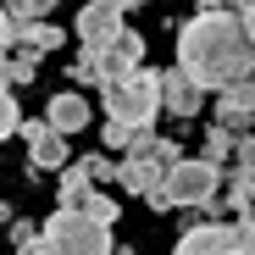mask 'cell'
<instances>
[{
    "mask_svg": "<svg viewBox=\"0 0 255 255\" xmlns=\"http://www.w3.org/2000/svg\"><path fill=\"white\" fill-rule=\"evenodd\" d=\"M0 6H6V17L11 22H45L61 0H0Z\"/></svg>",
    "mask_w": 255,
    "mask_h": 255,
    "instance_id": "obj_18",
    "label": "cell"
},
{
    "mask_svg": "<svg viewBox=\"0 0 255 255\" xmlns=\"http://www.w3.org/2000/svg\"><path fill=\"white\" fill-rule=\"evenodd\" d=\"M217 122L233 128V133L255 128V78H239L228 89H217Z\"/></svg>",
    "mask_w": 255,
    "mask_h": 255,
    "instance_id": "obj_10",
    "label": "cell"
},
{
    "mask_svg": "<svg viewBox=\"0 0 255 255\" xmlns=\"http://www.w3.org/2000/svg\"><path fill=\"white\" fill-rule=\"evenodd\" d=\"M17 133H22V144H28L33 172H61V166L72 161V155H67V133H56L50 122H22Z\"/></svg>",
    "mask_w": 255,
    "mask_h": 255,
    "instance_id": "obj_7",
    "label": "cell"
},
{
    "mask_svg": "<svg viewBox=\"0 0 255 255\" xmlns=\"http://www.w3.org/2000/svg\"><path fill=\"white\" fill-rule=\"evenodd\" d=\"M100 106H106V122H122V128H155L161 117V72L139 67V72H128V78H111L100 83Z\"/></svg>",
    "mask_w": 255,
    "mask_h": 255,
    "instance_id": "obj_2",
    "label": "cell"
},
{
    "mask_svg": "<svg viewBox=\"0 0 255 255\" xmlns=\"http://www.w3.org/2000/svg\"><path fill=\"white\" fill-rule=\"evenodd\" d=\"M100 139H106V150H117V155H122V150H128V139H133V128H122V122H106V128H100Z\"/></svg>",
    "mask_w": 255,
    "mask_h": 255,
    "instance_id": "obj_24",
    "label": "cell"
},
{
    "mask_svg": "<svg viewBox=\"0 0 255 255\" xmlns=\"http://www.w3.org/2000/svg\"><path fill=\"white\" fill-rule=\"evenodd\" d=\"M11 217H17V211H11V205H6V200H0V228H6V222H11Z\"/></svg>",
    "mask_w": 255,
    "mask_h": 255,
    "instance_id": "obj_29",
    "label": "cell"
},
{
    "mask_svg": "<svg viewBox=\"0 0 255 255\" xmlns=\"http://www.w3.org/2000/svg\"><path fill=\"white\" fill-rule=\"evenodd\" d=\"M0 89H11V56L0 50Z\"/></svg>",
    "mask_w": 255,
    "mask_h": 255,
    "instance_id": "obj_28",
    "label": "cell"
},
{
    "mask_svg": "<svg viewBox=\"0 0 255 255\" xmlns=\"http://www.w3.org/2000/svg\"><path fill=\"white\" fill-rule=\"evenodd\" d=\"M200 106H205V89H200L183 67H166V72H161V111L178 117V122H194Z\"/></svg>",
    "mask_w": 255,
    "mask_h": 255,
    "instance_id": "obj_8",
    "label": "cell"
},
{
    "mask_svg": "<svg viewBox=\"0 0 255 255\" xmlns=\"http://www.w3.org/2000/svg\"><path fill=\"white\" fill-rule=\"evenodd\" d=\"M200 139H205V150H200L205 161H217V166H228V161H233V139H239L233 128H222V122H211V128H205Z\"/></svg>",
    "mask_w": 255,
    "mask_h": 255,
    "instance_id": "obj_16",
    "label": "cell"
},
{
    "mask_svg": "<svg viewBox=\"0 0 255 255\" xmlns=\"http://www.w3.org/2000/svg\"><path fill=\"white\" fill-rule=\"evenodd\" d=\"M11 250L17 255H45V250H39V222H28V217L17 222L11 217Z\"/></svg>",
    "mask_w": 255,
    "mask_h": 255,
    "instance_id": "obj_19",
    "label": "cell"
},
{
    "mask_svg": "<svg viewBox=\"0 0 255 255\" xmlns=\"http://www.w3.org/2000/svg\"><path fill=\"white\" fill-rule=\"evenodd\" d=\"M128 22H122V11H111V6H83L78 11V22H72V33H78V50H100V45H111V39L122 33Z\"/></svg>",
    "mask_w": 255,
    "mask_h": 255,
    "instance_id": "obj_9",
    "label": "cell"
},
{
    "mask_svg": "<svg viewBox=\"0 0 255 255\" xmlns=\"http://www.w3.org/2000/svg\"><path fill=\"white\" fill-rule=\"evenodd\" d=\"M39 250L45 255H111V222H95L78 205H56L50 222H39Z\"/></svg>",
    "mask_w": 255,
    "mask_h": 255,
    "instance_id": "obj_3",
    "label": "cell"
},
{
    "mask_svg": "<svg viewBox=\"0 0 255 255\" xmlns=\"http://www.w3.org/2000/svg\"><path fill=\"white\" fill-rule=\"evenodd\" d=\"M78 56L95 67V89H100V83L128 78V72H139V67H144V39H139L133 28H122L111 45H100V50H78Z\"/></svg>",
    "mask_w": 255,
    "mask_h": 255,
    "instance_id": "obj_5",
    "label": "cell"
},
{
    "mask_svg": "<svg viewBox=\"0 0 255 255\" xmlns=\"http://www.w3.org/2000/svg\"><path fill=\"white\" fill-rule=\"evenodd\" d=\"M172 255H244L239 250V233H233V222H189L183 228V239L172 244Z\"/></svg>",
    "mask_w": 255,
    "mask_h": 255,
    "instance_id": "obj_6",
    "label": "cell"
},
{
    "mask_svg": "<svg viewBox=\"0 0 255 255\" xmlns=\"http://www.w3.org/2000/svg\"><path fill=\"white\" fill-rule=\"evenodd\" d=\"M45 122L56 128V133H83L89 128V95L83 89H61V95H50V111H45Z\"/></svg>",
    "mask_w": 255,
    "mask_h": 255,
    "instance_id": "obj_11",
    "label": "cell"
},
{
    "mask_svg": "<svg viewBox=\"0 0 255 255\" xmlns=\"http://www.w3.org/2000/svg\"><path fill=\"white\" fill-rule=\"evenodd\" d=\"M222 194V166L205 161V155H178L166 166V200L178 211H217Z\"/></svg>",
    "mask_w": 255,
    "mask_h": 255,
    "instance_id": "obj_4",
    "label": "cell"
},
{
    "mask_svg": "<svg viewBox=\"0 0 255 255\" xmlns=\"http://www.w3.org/2000/svg\"><path fill=\"white\" fill-rule=\"evenodd\" d=\"M22 56H11V83H33V72H39V50H28V45H17Z\"/></svg>",
    "mask_w": 255,
    "mask_h": 255,
    "instance_id": "obj_21",
    "label": "cell"
},
{
    "mask_svg": "<svg viewBox=\"0 0 255 255\" xmlns=\"http://www.w3.org/2000/svg\"><path fill=\"white\" fill-rule=\"evenodd\" d=\"M111 255H133V250H111Z\"/></svg>",
    "mask_w": 255,
    "mask_h": 255,
    "instance_id": "obj_30",
    "label": "cell"
},
{
    "mask_svg": "<svg viewBox=\"0 0 255 255\" xmlns=\"http://www.w3.org/2000/svg\"><path fill=\"white\" fill-rule=\"evenodd\" d=\"M83 161H89V178H95V183H117V161H111L106 150H95V155H83Z\"/></svg>",
    "mask_w": 255,
    "mask_h": 255,
    "instance_id": "obj_23",
    "label": "cell"
},
{
    "mask_svg": "<svg viewBox=\"0 0 255 255\" xmlns=\"http://www.w3.org/2000/svg\"><path fill=\"white\" fill-rule=\"evenodd\" d=\"M89 189H95L89 161H67V166H61V178H56V205H78Z\"/></svg>",
    "mask_w": 255,
    "mask_h": 255,
    "instance_id": "obj_15",
    "label": "cell"
},
{
    "mask_svg": "<svg viewBox=\"0 0 255 255\" xmlns=\"http://www.w3.org/2000/svg\"><path fill=\"white\" fill-rule=\"evenodd\" d=\"M17 128H22V106H17V95H11V89H0V144H6Z\"/></svg>",
    "mask_w": 255,
    "mask_h": 255,
    "instance_id": "obj_20",
    "label": "cell"
},
{
    "mask_svg": "<svg viewBox=\"0 0 255 255\" xmlns=\"http://www.w3.org/2000/svg\"><path fill=\"white\" fill-rule=\"evenodd\" d=\"M122 155H133V161H150V166H172L183 150H178V139H161V133H150V128H139L133 139H128V150Z\"/></svg>",
    "mask_w": 255,
    "mask_h": 255,
    "instance_id": "obj_13",
    "label": "cell"
},
{
    "mask_svg": "<svg viewBox=\"0 0 255 255\" xmlns=\"http://www.w3.org/2000/svg\"><path fill=\"white\" fill-rule=\"evenodd\" d=\"M11 39H17V45H28V50H39V56L67 45V33H61L50 17H45V22H11Z\"/></svg>",
    "mask_w": 255,
    "mask_h": 255,
    "instance_id": "obj_14",
    "label": "cell"
},
{
    "mask_svg": "<svg viewBox=\"0 0 255 255\" xmlns=\"http://www.w3.org/2000/svg\"><path fill=\"white\" fill-rule=\"evenodd\" d=\"M95 6H111V11H122V17H128V11H139V6H150V0H95Z\"/></svg>",
    "mask_w": 255,
    "mask_h": 255,
    "instance_id": "obj_26",
    "label": "cell"
},
{
    "mask_svg": "<svg viewBox=\"0 0 255 255\" xmlns=\"http://www.w3.org/2000/svg\"><path fill=\"white\" fill-rule=\"evenodd\" d=\"M11 45V17H6V6H0V50Z\"/></svg>",
    "mask_w": 255,
    "mask_h": 255,
    "instance_id": "obj_27",
    "label": "cell"
},
{
    "mask_svg": "<svg viewBox=\"0 0 255 255\" xmlns=\"http://www.w3.org/2000/svg\"><path fill=\"white\" fill-rule=\"evenodd\" d=\"M78 211H89V217H95V222H111V228H117V217H122V205H117V194H106L100 183H95L89 194H83V200H78Z\"/></svg>",
    "mask_w": 255,
    "mask_h": 255,
    "instance_id": "obj_17",
    "label": "cell"
},
{
    "mask_svg": "<svg viewBox=\"0 0 255 255\" xmlns=\"http://www.w3.org/2000/svg\"><path fill=\"white\" fill-rule=\"evenodd\" d=\"M228 11H239L244 33H250V45H255V0H228Z\"/></svg>",
    "mask_w": 255,
    "mask_h": 255,
    "instance_id": "obj_25",
    "label": "cell"
},
{
    "mask_svg": "<svg viewBox=\"0 0 255 255\" xmlns=\"http://www.w3.org/2000/svg\"><path fill=\"white\" fill-rule=\"evenodd\" d=\"M233 166H244V172H255V128H244V133L233 139Z\"/></svg>",
    "mask_w": 255,
    "mask_h": 255,
    "instance_id": "obj_22",
    "label": "cell"
},
{
    "mask_svg": "<svg viewBox=\"0 0 255 255\" xmlns=\"http://www.w3.org/2000/svg\"><path fill=\"white\" fill-rule=\"evenodd\" d=\"M205 95L228 89L239 78H255V45L239 22V11L217 6V11H194L183 28H178V61Z\"/></svg>",
    "mask_w": 255,
    "mask_h": 255,
    "instance_id": "obj_1",
    "label": "cell"
},
{
    "mask_svg": "<svg viewBox=\"0 0 255 255\" xmlns=\"http://www.w3.org/2000/svg\"><path fill=\"white\" fill-rule=\"evenodd\" d=\"M217 205H228L233 217H255V172L244 166H222V194Z\"/></svg>",
    "mask_w": 255,
    "mask_h": 255,
    "instance_id": "obj_12",
    "label": "cell"
}]
</instances>
